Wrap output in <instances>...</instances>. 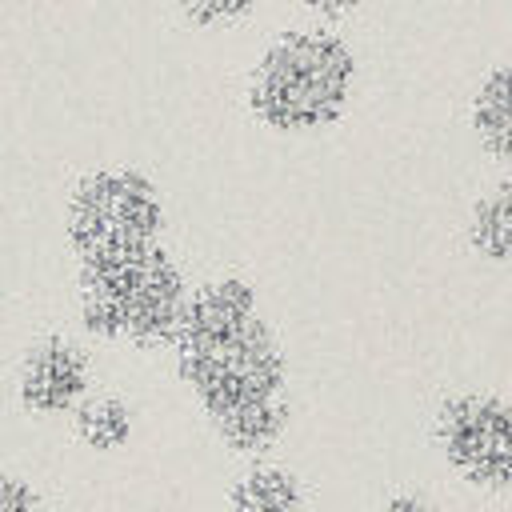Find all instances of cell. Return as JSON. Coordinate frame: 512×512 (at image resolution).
Listing matches in <instances>:
<instances>
[{"label":"cell","instance_id":"4fadbf2b","mask_svg":"<svg viewBox=\"0 0 512 512\" xmlns=\"http://www.w3.org/2000/svg\"><path fill=\"white\" fill-rule=\"evenodd\" d=\"M292 4H296V12H304L308 20H328V24H336V20L352 16V12H360L368 0H292Z\"/></svg>","mask_w":512,"mask_h":512},{"label":"cell","instance_id":"8fae6325","mask_svg":"<svg viewBox=\"0 0 512 512\" xmlns=\"http://www.w3.org/2000/svg\"><path fill=\"white\" fill-rule=\"evenodd\" d=\"M268 0H172L176 16L192 32H232L260 16Z\"/></svg>","mask_w":512,"mask_h":512},{"label":"cell","instance_id":"52a82bcc","mask_svg":"<svg viewBox=\"0 0 512 512\" xmlns=\"http://www.w3.org/2000/svg\"><path fill=\"white\" fill-rule=\"evenodd\" d=\"M464 124L480 156L496 168H512V60L488 64L464 104Z\"/></svg>","mask_w":512,"mask_h":512},{"label":"cell","instance_id":"30bf717a","mask_svg":"<svg viewBox=\"0 0 512 512\" xmlns=\"http://www.w3.org/2000/svg\"><path fill=\"white\" fill-rule=\"evenodd\" d=\"M232 512H300V484L288 468L260 464L232 488Z\"/></svg>","mask_w":512,"mask_h":512},{"label":"cell","instance_id":"ba28073f","mask_svg":"<svg viewBox=\"0 0 512 512\" xmlns=\"http://www.w3.org/2000/svg\"><path fill=\"white\" fill-rule=\"evenodd\" d=\"M464 244L488 268H512V176L496 180L468 204Z\"/></svg>","mask_w":512,"mask_h":512},{"label":"cell","instance_id":"7c38bea8","mask_svg":"<svg viewBox=\"0 0 512 512\" xmlns=\"http://www.w3.org/2000/svg\"><path fill=\"white\" fill-rule=\"evenodd\" d=\"M0 512H40V496L28 480L0 472Z\"/></svg>","mask_w":512,"mask_h":512},{"label":"cell","instance_id":"3957f363","mask_svg":"<svg viewBox=\"0 0 512 512\" xmlns=\"http://www.w3.org/2000/svg\"><path fill=\"white\" fill-rule=\"evenodd\" d=\"M72 296L84 336L156 352L172 348L176 340L180 316L192 296V276L168 244H156L132 256L76 264Z\"/></svg>","mask_w":512,"mask_h":512},{"label":"cell","instance_id":"7a4b0ae2","mask_svg":"<svg viewBox=\"0 0 512 512\" xmlns=\"http://www.w3.org/2000/svg\"><path fill=\"white\" fill-rule=\"evenodd\" d=\"M360 72V52L336 24L300 20L272 28L244 68V112L284 140L324 136L352 112Z\"/></svg>","mask_w":512,"mask_h":512},{"label":"cell","instance_id":"277c9868","mask_svg":"<svg viewBox=\"0 0 512 512\" xmlns=\"http://www.w3.org/2000/svg\"><path fill=\"white\" fill-rule=\"evenodd\" d=\"M60 236L72 268L168 244V196L136 164L84 168L64 192Z\"/></svg>","mask_w":512,"mask_h":512},{"label":"cell","instance_id":"6da1fadb","mask_svg":"<svg viewBox=\"0 0 512 512\" xmlns=\"http://www.w3.org/2000/svg\"><path fill=\"white\" fill-rule=\"evenodd\" d=\"M172 360L228 448L264 452L284 436L288 356L244 272L228 268L192 284Z\"/></svg>","mask_w":512,"mask_h":512},{"label":"cell","instance_id":"5bb4252c","mask_svg":"<svg viewBox=\"0 0 512 512\" xmlns=\"http://www.w3.org/2000/svg\"><path fill=\"white\" fill-rule=\"evenodd\" d=\"M384 512H428V508H424L420 496H392V500L384 504Z\"/></svg>","mask_w":512,"mask_h":512},{"label":"cell","instance_id":"5b68a950","mask_svg":"<svg viewBox=\"0 0 512 512\" xmlns=\"http://www.w3.org/2000/svg\"><path fill=\"white\" fill-rule=\"evenodd\" d=\"M436 436H440L448 464L464 480L480 488L512 484V408L500 396L460 392L444 400Z\"/></svg>","mask_w":512,"mask_h":512},{"label":"cell","instance_id":"9c48e42d","mask_svg":"<svg viewBox=\"0 0 512 512\" xmlns=\"http://www.w3.org/2000/svg\"><path fill=\"white\" fill-rule=\"evenodd\" d=\"M76 436L80 444H88L92 452H116L132 440V408L124 396H84L80 408L72 412Z\"/></svg>","mask_w":512,"mask_h":512},{"label":"cell","instance_id":"8992f818","mask_svg":"<svg viewBox=\"0 0 512 512\" xmlns=\"http://www.w3.org/2000/svg\"><path fill=\"white\" fill-rule=\"evenodd\" d=\"M92 388L88 348L64 332L32 340L16 364V400L32 416H68Z\"/></svg>","mask_w":512,"mask_h":512}]
</instances>
